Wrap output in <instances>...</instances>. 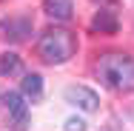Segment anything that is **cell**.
I'll return each mask as SVG.
<instances>
[{"instance_id": "4", "label": "cell", "mask_w": 134, "mask_h": 131, "mask_svg": "<svg viewBox=\"0 0 134 131\" xmlns=\"http://www.w3.org/2000/svg\"><path fill=\"white\" fill-rule=\"evenodd\" d=\"M29 34H31V20H29V17L0 20V37H6V40H12V43H23Z\"/></svg>"}, {"instance_id": "6", "label": "cell", "mask_w": 134, "mask_h": 131, "mask_svg": "<svg viewBox=\"0 0 134 131\" xmlns=\"http://www.w3.org/2000/svg\"><path fill=\"white\" fill-rule=\"evenodd\" d=\"M117 14L111 12V9H100L97 14H94V20H91V29L94 31H100V34H114L117 31Z\"/></svg>"}, {"instance_id": "9", "label": "cell", "mask_w": 134, "mask_h": 131, "mask_svg": "<svg viewBox=\"0 0 134 131\" xmlns=\"http://www.w3.org/2000/svg\"><path fill=\"white\" fill-rule=\"evenodd\" d=\"M20 91H23L26 97H31V100H37V97L43 94V77H40V74H34V71L26 74L23 83H20Z\"/></svg>"}, {"instance_id": "10", "label": "cell", "mask_w": 134, "mask_h": 131, "mask_svg": "<svg viewBox=\"0 0 134 131\" xmlns=\"http://www.w3.org/2000/svg\"><path fill=\"white\" fill-rule=\"evenodd\" d=\"M63 128H66V131H86V120H80V117H69V120L63 123Z\"/></svg>"}, {"instance_id": "5", "label": "cell", "mask_w": 134, "mask_h": 131, "mask_svg": "<svg viewBox=\"0 0 134 131\" xmlns=\"http://www.w3.org/2000/svg\"><path fill=\"white\" fill-rule=\"evenodd\" d=\"M66 103H71V105H77L80 111H97V94L91 91V88H86V86H69L66 88Z\"/></svg>"}, {"instance_id": "2", "label": "cell", "mask_w": 134, "mask_h": 131, "mask_svg": "<svg viewBox=\"0 0 134 131\" xmlns=\"http://www.w3.org/2000/svg\"><path fill=\"white\" fill-rule=\"evenodd\" d=\"M77 52V37L69 29H46L37 40V54L49 66H63Z\"/></svg>"}, {"instance_id": "11", "label": "cell", "mask_w": 134, "mask_h": 131, "mask_svg": "<svg viewBox=\"0 0 134 131\" xmlns=\"http://www.w3.org/2000/svg\"><path fill=\"white\" fill-rule=\"evenodd\" d=\"M94 3H106V0H94Z\"/></svg>"}, {"instance_id": "8", "label": "cell", "mask_w": 134, "mask_h": 131, "mask_svg": "<svg viewBox=\"0 0 134 131\" xmlns=\"http://www.w3.org/2000/svg\"><path fill=\"white\" fill-rule=\"evenodd\" d=\"M20 69H23V63H20V57H17L14 52L0 54V77H12V74H20Z\"/></svg>"}, {"instance_id": "3", "label": "cell", "mask_w": 134, "mask_h": 131, "mask_svg": "<svg viewBox=\"0 0 134 131\" xmlns=\"http://www.w3.org/2000/svg\"><path fill=\"white\" fill-rule=\"evenodd\" d=\"M23 97H26V94H17V91H6V97H3L6 111H9V117L14 120V128L17 131H26V123H29V105H26Z\"/></svg>"}, {"instance_id": "7", "label": "cell", "mask_w": 134, "mask_h": 131, "mask_svg": "<svg viewBox=\"0 0 134 131\" xmlns=\"http://www.w3.org/2000/svg\"><path fill=\"white\" fill-rule=\"evenodd\" d=\"M43 12L52 20H69L71 17V0H43Z\"/></svg>"}, {"instance_id": "1", "label": "cell", "mask_w": 134, "mask_h": 131, "mask_svg": "<svg viewBox=\"0 0 134 131\" xmlns=\"http://www.w3.org/2000/svg\"><path fill=\"white\" fill-rule=\"evenodd\" d=\"M97 74L111 91H134V57L129 54H103L97 63Z\"/></svg>"}]
</instances>
